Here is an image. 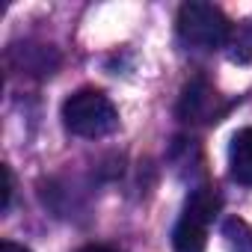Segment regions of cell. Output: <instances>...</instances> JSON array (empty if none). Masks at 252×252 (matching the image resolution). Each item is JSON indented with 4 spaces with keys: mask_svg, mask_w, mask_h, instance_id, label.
<instances>
[{
    "mask_svg": "<svg viewBox=\"0 0 252 252\" xmlns=\"http://www.w3.org/2000/svg\"><path fill=\"white\" fill-rule=\"evenodd\" d=\"M0 252H30V249L15 243V240H3V243H0Z\"/></svg>",
    "mask_w": 252,
    "mask_h": 252,
    "instance_id": "cell-10",
    "label": "cell"
},
{
    "mask_svg": "<svg viewBox=\"0 0 252 252\" xmlns=\"http://www.w3.org/2000/svg\"><path fill=\"white\" fill-rule=\"evenodd\" d=\"M220 208H222V199H220L217 187L214 184H202V187H196L187 196L184 217H193V220H199V222L208 225V222H214V217L220 214Z\"/></svg>",
    "mask_w": 252,
    "mask_h": 252,
    "instance_id": "cell-5",
    "label": "cell"
},
{
    "mask_svg": "<svg viewBox=\"0 0 252 252\" xmlns=\"http://www.w3.org/2000/svg\"><path fill=\"white\" fill-rule=\"evenodd\" d=\"M178 36L190 48L214 51L231 39V24L220 6L202 3V0H190V3H184L178 9Z\"/></svg>",
    "mask_w": 252,
    "mask_h": 252,
    "instance_id": "cell-2",
    "label": "cell"
},
{
    "mask_svg": "<svg viewBox=\"0 0 252 252\" xmlns=\"http://www.w3.org/2000/svg\"><path fill=\"white\" fill-rule=\"evenodd\" d=\"M217 101L220 95L214 92V86L202 77L190 80L181 92V101H178V116L184 122H217L220 110H217Z\"/></svg>",
    "mask_w": 252,
    "mask_h": 252,
    "instance_id": "cell-3",
    "label": "cell"
},
{
    "mask_svg": "<svg viewBox=\"0 0 252 252\" xmlns=\"http://www.w3.org/2000/svg\"><path fill=\"white\" fill-rule=\"evenodd\" d=\"M205 231H208L205 222L181 214V220L172 231V249L175 252H205Z\"/></svg>",
    "mask_w": 252,
    "mask_h": 252,
    "instance_id": "cell-6",
    "label": "cell"
},
{
    "mask_svg": "<svg viewBox=\"0 0 252 252\" xmlns=\"http://www.w3.org/2000/svg\"><path fill=\"white\" fill-rule=\"evenodd\" d=\"M222 240L228 252H252V228L240 217H225L222 220Z\"/></svg>",
    "mask_w": 252,
    "mask_h": 252,
    "instance_id": "cell-7",
    "label": "cell"
},
{
    "mask_svg": "<svg viewBox=\"0 0 252 252\" xmlns=\"http://www.w3.org/2000/svg\"><path fill=\"white\" fill-rule=\"evenodd\" d=\"M12 190H15V184H12V169L3 166V211H9V205H12Z\"/></svg>",
    "mask_w": 252,
    "mask_h": 252,
    "instance_id": "cell-8",
    "label": "cell"
},
{
    "mask_svg": "<svg viewBox=\"0 0 252 252\" xmlns=\"http://www.w3.org/2000/svg\"><path fill=\"white\" fill-rule=\"evenodd\" d=\"M63 125H65V131H71L74 137L98 140V137H107V134L116 131L119 113H116L113 101L104 92H98V89H77L63 104Z\"/></svg>",
    "mask_w": 252,
    "mask_h": 252,
    "instance_id": "cell-1",
    "label": "cell"
},
{
    "mask_svg": "<svg viewBox=\"0 0 252 252\" xmlns=\"http://www.w3.org/2000/svg\"><path fill=\"white\" fill-rule=\"evenodd\" d=\"M228 172L237 184L252 187V128H240L228 146Z\"/></svg>",
    "mask_w": 252,
    "mask_h": 252,
    "instance_id": "cell-4",
    "label": "cell"
},
{
    "mask_svg": "<svg viewBox=\"0 0 252 252\" xmlns=\"http://www.w3.org/2000/svg\"><path fill=\"white\" fill-rule=\"evenodd\" d=\"M77 252H119L116 246H107V243H86V246H80Z\"/></svg>",
    "mask_w": 252,
    "mask_h": 252,
    "instance_id": "cell-9",
    "label": "cell"
}]
</instances>
